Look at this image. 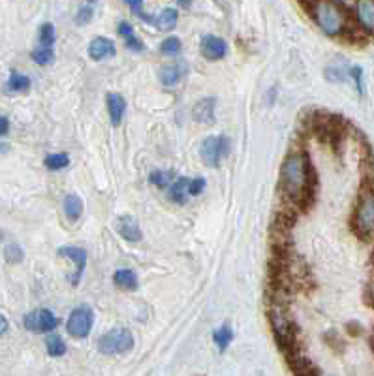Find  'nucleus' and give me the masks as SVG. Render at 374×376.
I'll return each instance as SVG.
<instances>
[{
  "mask_svg": "<svg viewBox=\"0 0 374 376\" xmlns=\"http://www.w3.org/2000/svg\"><path fill=\"white\" fill-rule=\"evenodd\" d=\"M316 173L306 152H290L280 167V190L292 204L309 207L316 194Z\"/></svg>",
  "mask_w": 374,
  "mask_h": 376,
  "instance_id": "obj_1",
  "label": "nucleus"
},
{
  "mask_svg": "<svg viewBox=\"0 0 374 376\" xmlns=\"http://www.w3.org/2000/svg\"><path fill=\"white\" fill-rule=\"evenodd\" d=\"M305 6L320 31L326 32L327 36H344L352 31L350 16L341 2H311Z\"/></svg>",
  "mask_w": 374,
  "mask_h": 376,
  "instance_id": "obj_2",
  "label": "nucleus"
},
{
  "mask_svg": "<svg viewBox=\"0 0 374 376\" xmlns=\"http://www.w3.org/2000/svg\"><path fill=\"white\" fill-rule=\"evenodd\" d=\"M352 231L359 239L369 241L374 237V177L365 175L358 204L353 209Z\"/></svg>",
  "mask_w": 374,
  "mask_h": 376,
  "instance_id": "obj_3",
  "label": "nucleus"
},
{
  "mask_svg": "<svg viewBox=\"0 0 374 376\" xmlns=\"http://www.w3.org/2000/svg\"><path fill=\"white\" fill-rule=\"evenodd\" d=\"M269 322H271V329H273L274 340L280 352L288 357L299 352L297 346V325L294 320L290 318V314L286 310L284 305H274L269 310Z\"/></svg>",
  "mask_w": 374,
  "mask_h": 376,
  "instance_id": "obj_4",
  "label": "nucleus"
},
{
  "mask_svg": "<svg viewBox=\"0 0 374 376\" xmlns=\"http://www.w3.org/2000/svg\"><path fill=\"white\" fill-rule=\"evenodd\" d=\"M134 348V335L127 328H115L98 339V350L104 355H121Z\"/></svg>",
  "mask_w": 374,
  "mask_h": 376,
  "instance_id": "obj_5",
  "label": "nucleus"
},
{
  "mask_svg": "<svg viewBox=\"0 0 374 376\" xmlns=\"http://www.w3.org/2000/svg\"><path fill=\"white\" fill-rule=\"evenodd\" d=\"M230 152V141L226 136H209L201 141V162L209 167H218Z\"/></svg>",
  "mask_w": 374,
  "mask_h": 376,
  "instance_id": "obj_6",
  "label": "nucleus"
},
{
  "mask_svg": "<svg viewBox=\"0 0 374 376\" xmlns=\"http://www.w3.org/2000/svg\"><path fill=\"white\" fill-rule=\"evenodd\" d=\"M23 325L31 333H51L53 329H57L58 318L49 308H38V310L25 314Z\"/></svg>",
  "mask_w": 374,
  "mask_h": 376,
  "instance_id": "obj_7",
  "label": "nucleus"
},
{
  "mask_svg": "<svg viewBox=\"0 0 374 376\" xmlns=\"http://www.w3.org/2000/svg\"><path fill=\"white\" fill-rule=\"evenodd\" d=\"M92 322H95V314L89 307H78L72 310L68 322H66V329L74 339H85L89 337L90 329H92Z\"/></svg>",
  "mask_w": 374,
  "mask_h": 376,
  "instance_id": "obj_8",
  "label": "nucleus"
},
{
  "mask_svg": "<svg viewBox=\"0 0 374 376\" xmlns=\"http://www.w3.org/2000/svg\"><path fill=\"white\" fill-rule=\"evenodd\" d=\"M57 254L60 258H66V260H70L72 263H74L75 267V273L74 277L70 278L72 281V284L74 286H78L81 281V277H83L85 273V267H87V251L85 249H80V246H58L57 249Z\"/></svg>",
  "mask_w": 374,
  "mask_h": 376,
  "instance_id": "obj_9",
  "label": "nucleus"
},
{
  "mask_svg": "<svg viewBox=\"0 0 374 376\" xmlns=\"http://www.w3.org/2000/svg\"><path fill=\"white\" fill-rule=\"evenodd\" d=\"M353 16L358 21L359 31L365 36H374V2L373 0H363L353 4Z\"/></svg>",
  "mask_w": 374,
  "mask_h": 376,
  "instance_id": "obj_10",
  "label": "nucleus"
},
{
  "mask_svg": "<svg viewBox=\"0 0 374 376\" xmlns=\"http://www.w3.org/2000/svg\"><path fill=\"white\" fill-rule=\"evenodd\" d=\"M200 49L207 61H220L228 55L226 40H222L220 36H215V34H205L201 38Z\"/></svg>",
  "mask_w": 374,
  "mask_h": 376,
  "instance_id": "obj_11",
  "label": "nucleus"
},
{
  "mask_svg": "<svg viewBox=\"0 0 374 376\" xmlns=\"http://www.w3.org/2000/svg\"><path fill=\"white\" fill-rule=\"evenodd\" d=\"M115 226L119 235H121L124 241H128V243H137V241H141L143 237L141 228H139L137 220L134 219L132 214H122V216H119Z\"/></svg>",
  "mask_w": 374,
  "mask_h": 376,
  "instance_id": "obj_12",
  "label": "nucleus"
},
{
  "mask_svg": "<svg viewBox=\"0 0 374 376\" xmlns=\"http://www.w3.org/2000/svg\"><path fill=\"white\" fill-rule=\"evenodd\" d=\"M87 53H89V57L92 58V61H104V58L107 57H115L117 47L115 43H113V40H109V38L98 36L89 43Z\"/></svg>",
  "mask_w": 374,
  "mask_h": 376,
  "instance_id": "obj_13",
  "label": "nucleus"
},
{
  "mask_svg": "<svg viewBox=\"0 0 374 376\" xmlns=\"http://www.w3.org/2000/svg\"><path fill=\"white\" fill-rule=\"evenodd\" d=\"M286 361H288V365H290L294 376H320V369H318L309 357L301 355L299 352L294 355H288Z\"/></svg>",
  "mask_w": 374,
  "mask_h": 376,
  "instance_id": "obj_14",
  "label": "nucleus"
},
{
  "mask_svg": "<svg viewBox=\"0 0 374 376\" xmlns=\"http://www.w3.org/2000/svg\"><path fill=\"white\" fill-rule=\"evenodd\" d=\"M107 113H109L111 125L119 126L122 122V117L127 113V100L122 98L119 93L107 94Z\"/></svg>",
  "mask_w": 374,
  "mask_h": 376,
  "instance_id": "obj_15",
  "label": "nucleus"
},
{
  "mask_svg": "<svg viewBox=\"0 0 374 376\" xmlns=\"http://www.w3.org/2000/svg\"><path fill=\"white\" fill-rule=\"evenodd\" d=\"M215 108H216L215 98L200 100V102L194 105V110H192V117H194V120H198V122L213 125V122H215Z\"/></svg>",
  "mask_w": 374,
  "mask_h": 376,
  "instance_id": "obj_16",
  "label": "nucleus"
},
{
  "mask_svg": "<svg viewBox=\"0 0 374 376\" xmlns=\"http://www.w3.org/2000/svg\"><path fill=\"white\" fill-rule=\"evenodd\" d=\"M117 32H119V36L124 40L127 47L130 51L134 53H143L145 51V43L136 36V32H134V26L127 21H121L119 26H117Z\"/></svg>",
  "mask_w": 374,
  "mask_h": 376,
  "instance_id": "obj_17",
  "label": "nucleus"
},
{
  "mask_svg": "<svg viewBox=\"0 0 374 376\" xmlns=\"http://www.w3.org/2000/svg\"><path fill=\"white\" fill-rule=\"evenodd\" d=\"M83 199L78 196V194H68L66 198H64V214H66V219L70 222H78L81 219V214H83Z\"/></svg>",
  "mask_w": 374,
  "mask_h": 376,
  "instance_id": "obj_18",
  "label": "nucleus"
},
{
  "mask_svg": "<svg viewBox=\"0 0 374 376\" xmlns=\"http://www.w3.org/2000/svg\"><path fill=\"white\" fill-rule=\"evenodd\" d=\"M183 78V66L181 64H168L159 70V79L164 87H175Z\"/></svg>",
  "mask_w": 374,
  "mask_h": 376,
  "instance_id": "obj_19",
  "label": "nucleus"
},
{
  "mask_svg": "<svg viewBox=\"0 0 374 376\" xmlns=\"http://www.w3.org/2000/svg\"><path fill=\"white\" fill-rule=\"evenodd\" d=\"M188 184H190V179L188 177H177L173 181V184L169 187V198H171V202H175V204H186V199H188Z\"/></svg>",
  "mask_w": 374,
  "mask_h": 376,
  "instance_id": "obj_20",
  "label": "nucleus"
},
{
  "mask_svg": "<svg viewBox=\"0 0 374 376\" xmlns=\"http://www.w3.org/2000/svg\"><path fill=\"white\" fill-rule=\"evenodd\" d=\"M113 282L117 284V288L127 290V292L137 290V275L132 269H119V271L113 275Z\"/></svg>",
  "mask_w": 374,
  "mask_h": 376,
  "instance_id": "obj_21",
  "label": "nucleus"
},
{
  "mask_svg": "<svg viewBox=\"0 0 374 376\" xmlns=\"http://www.w3.org/2000/svg\"><path fill=\"white\" fill-rule=\"evenodd\" d=\"M179 21V14L173 8H166L159 14V17H154V25L159 26V31H171L177 26Z\"/></svg>",
  "mask_w": 374,
  "mask_h": 376,
  "instance_id": "obj_22",
  "label": "nucleus"
},
{
  "mask_svg": "<svg viewBox=\"0 0 374 376\" xmlns=\"http://www.w3.org/2000/svg\"><path fill=\"white\" fill-rule=\"evenodd\" d=\"M31 89V78H27L25 73L11 72L6 83V93H25Z\"/></svg>",
  "mask_w": 374,
  "mask_h": 376,
  "instance_id": "obj_23",
  "label": "nucleus"
},
{
  "mask_svg": "<svg viewBox=\"0 0 374 376\" xmlns=\"http://www.w3.org/2000/svg\"><path fill=\"white\" fill-rule=\"evenodd\" d=\"M348 73H350V68H348L343 61H338V63L331 64V66H327L326 68V78L329 79L331 83H343V81H346Z\"/></svg>",
  "mask_w": 374,
  "mask_h": 376,
  "instance_id": "obj_24",
  "label": "nucleus"
},
{
  "mask_svg": "<svg viewBox=\"0 0 374 376\" xmlns=\"http://www.w3.org/2000/svg\"><path fill=\"white\" fill-rule=\"evenodd\" d=\"M32 61L38 64V66H49V64H53L55 61V51L53 47H34L31 53Z\"/></svg>",
  "mask_w": 374,
  "mask_h": 376,
  "instance_id": "obj_25",
  "label": "nucleus"
},
{
  "mask_svg": "<svg viewBox=\"0 0 374 376\" xmlns=\"http://www.w3.org/2000/svg\"><path fill=\"white\" fill-rule=\"evenodd\" d=\"M233 339V331L232 328L228 324L220 325L218 329H215V333H213V340H215V345L218 346V350L224 352L230 346V343H232Z\"/></svg>",
  "mask_w": 374,
  "mask_h": 376,
  "instance_id": "obj_26",
  "label": "nucleus"
},
{
  "mask_svg": "<svg viewBox=\"0 0 374 376\" xmlns=\"http://www.w3.org/2000/svg\"><path fill=\"white\" fill-rule=\"evenodd\" d=\"M55 40H57V32L51 23H43L38 32V46L40 47H53Z\"/></svg>",
  "mask_w": 374,
  "mask_h": 376,
  "instance_id": "obj_27",
  "label": "nucleus"
},
{
  "mask_svg": "<svg viewBox=\"0 0 374 376\" xmlns=\"http://www.w3.org/2000/svg\"><path fill=\"white\" fill-rule=\"evenodd\" d=\"M43 166L51 169V172H58V169H64V167L70 166V157L66 152H57V155H48L46 160H43Z\"/></svg>",
  "mask_w": 374,
  "mask_h": 376,
  "instance_id": "obj_28",
  "label": "nucleus"
},
{
  "mask_svg": "<svg viewBox=\"0 0 374 376\" xmlns=\"http://www.w3.org/2000/svg\"><path fill=\"white\" fill-rule=\"evenodd\" d=\"M46 348H48V354L51 357H60V355L66 354V343L58 335H49L48 340H46Z\"/></svg>",
  "mask_w": 374,
  "mask_h": 376,
  "instance_id": "obj_29",
  "label": "nucleus"
},
{
  "mask_svg": "<svg viewBox=\"0 0 374 376\" xmlns=\"http://www.w3.org/2000/svg\"><path fill=\"white\" fill-rule=\"evenodd\" d=\"M4 260L10 263V266H17L25 260V251L17 243H8L4 246Z\"/></svg>",
  "mask_w": 374,
  "mask_h": 376,
  "instance_id": "obj_30",
  "label": "nucleus"
},
{
  "mask_svg": "<svg viewBox=\"0 0 374 376\" xmlns=\"http://www.w3.org/2000/svg\"><path fill=\"white\" fill-rule=\"evenodd\" d=\"M181 47H183V43H181L179 38L171 36L160 43V53H162L164 57H177L181 53Z\"/></svg>",
  "mask_w": 374,
  "mask_h": 376,
  "instance_id": "obj_31",
  "label": "nucleus"
},
{
  "mask_svg": "<svg viewBox=\"0 0 374 376\" xmlns=\"http://www.w3.org/2000/svg\"><path fill=\"white\" fill-rule=\"evenodd\" d=\"M151 184L159 188H166L171 187L173 184V173L171 172H153L151 173V177H149Z\"/></svg>",
  "mask_w": 374,
  "mask_h": 376,
  "instance_id": "obj_32",
  "label": "nucleus"
},
{
  "mask_svg": "<svg viewBox=\"0 0 374 376\" xmlns=\"http://www.w3.org/2000/svg\"><path fill=\"white\" fill-rule=\"evenodd\" d=\"M92 16H95V10H92V6L85 4V6H81L80 10H78V14H75L74 23L78 26L89 25V23L92 21Z\"/></svg>",
  "mask_w": 374,
  "mask_h": 376,
  "instance_id": "obj_33",
  "label": "nucleus"
},
{
  "mask_svg": "<svg viewBox=\"0 0 374 376\" xmlns=\"http://www.w3.org/2000/svg\"><path fill=\"white\" fill-rule=\"evenodd\" d=\"M348 75L356 81L358 93L363 94V70H361V66H350V73Z\"/></svg>",
  "mask_w": 374,
  "mask_h": 376,
  "instance_id": "obj_34",
  "label": "nucleus"
},
{
  "mask_svg": "<svg viewBox=\"0 0 374 376\" xmlns=\"http://www.w3.org/2000/svg\"><path fill=\"white\" fill-rule=\"evenodd\" d=\"M128 8L136 14L139 19H143L145 23H149V25H153L154 23V17H149L145 11H143V2H128Z\"/></svg>",
  "mask_w": 374,
  "mask_h": 376,
  "instance_id": "obj_35",
  "label": "nucleus"
},
{
  "mask_svg": "<svg viewBox=\"0 0 374 376\" xmlns=\"http://www.w3.org/2000/svg\"><path fill=\"white\" fill-rule=\"evenodd\" d=\"M203 190H205V179L203 177L190 179V184H188L190 196H198V194H201Z\"/></svg>",
  "mask_w": 374,
  "mask_h": 376,
  "instance_id": "obj_36",
  "label": "nucleus"
},
{
  "mask_svg": "<svg viewBox=\"0 0 374 376\" xmlns=\"http://www.w3.org/2000/svg\"><path fill=\"white\" fill-rule=\"evenodd\" d=\"M365 303L369 305L370 308H374V275L370 277V281L367 282V286H365Z\"/></svg>",
  "mask_w": 374,
  "mask_h": 376,
  "instance_id": "obj_37",
  "label": "nucleus"
},
{
  "mask_svg": "<svg viewBox=\"0 0 374 376\" xmlns=\"http://www.w3.org/2000/svg\"><path fill=\"white\" fill-rule=\"evenodd\" d=\"M8 132H10V120L8 117L0 115V137H4Z\"/></svg>",
  "mask_w": 374,
  "mask_h": 376,
  "instance_id": "obj_38",
  "label": "nucleus"
},
{
  "mask_svg": "<svg viewBox=\"0 0 374 376\" xmlns=\"http://www.w3.org/2000/svg\"><path fill=\"white\" fill-rule=\"evenodd\" d=\"M346 329H348V333L350 335H353V337H359V335H361V329L363 328H361L358 322H348Z\"/></svg>",
  "mask_w": 374,
  "mask_h": 376,
  "instance_id": "obj_39",
  "label": "nucleus"
},
{
  "mask_svg": "<svg viewBox=\"0 0 374 376\" xmlns=\"http://www.w3.org/2000/svg\"><path fill=\"white\" fill-rule=\"evenodd\" d=\"M8 328H10V322H8L4 314H0V337L8 331Z\"/></svg>",
  "mask_w": 374,
  "mask_h": 376,
  "instance_id": "obj_40",
  "label": "nucleus"
},
{
  "mask_svg": "<svg viewBox=\"0 0 374 376\" xmlns=\"http://www.w3.org/2000/svg\"><path fill=\"white\" fill-rule=\"evenodd\" d=\"M179 6L181 8H190L192 4H190V2H179Z\"/></svg>",
  "mask_w": 374,
  "mask_h": 376,
  "instance_id": "obj_41",
  "label": "nucleus"
},
{
  "mask_svg": "<svg viewBox=\"0 0 374 376\" xmlns=\"http://www.w3.org/2000/svg\"><path fill=\"white\" fill-rule=\"evenodd\" d=\"M370 267H373V275H374V252L373 256H370Z\"/></svg>",
  "mask_w": 374,
  "mask_h": 376,
  "instance_id": "obj_42",
  "label": "nucleus"
},
{
  "mask_svg": "<svg viewBox=\"0 0 374 376\" xmlns=\"http://www.w3.org/2000/svg\"><path fill=\"white\" fill-rule=\"evenodd\" d=\"M370 348H373L374 352V331H373V337H370Z\"/></svg>",
  "mask_w": 374,
  "mask_h": 376,
  "instance_id": "obj_43",
  "label": "nucleus"
},
{
  "mask_svg": "<svg viewBox=\"0 0 374 376\" xmlns=\"http://www.w3.org/2000/svg\"><path fill=\"white\" fill-rule=\"evenodd\" d=\"M2 241H4V231L0 230V243H2Z\"/></svg>",
  "mask_w": 374,
  "mask_h": 376,
  "instance_id": "obj_44",
  "label": "nucleus"
}]
</instances>
